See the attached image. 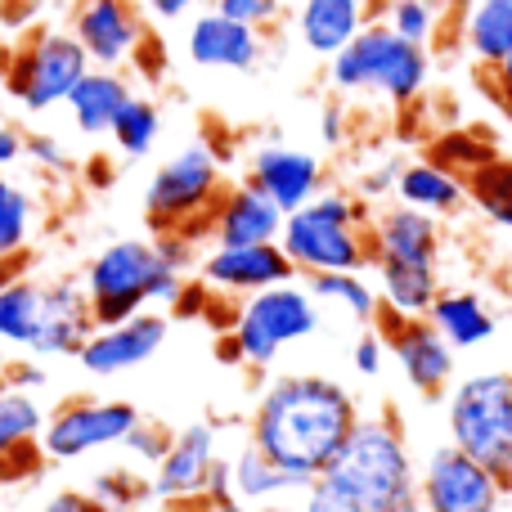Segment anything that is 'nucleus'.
Returning a JSON list of instances; mask_svg holds the SVG:
<instances>
[{"label": "nucleus", "instance_id": "obj_26", "mask_svg": "<svg viewBox=\"0 0 512 512\" xmlns=\"http://www.w3.org/2000/svg\"><path fill=\"white\" fill-rule=\"evenodd\" d=\"M378 297L382 310L405 319H427L432 301L441 297V265H409V261H378Z\"/></svg>", "mask_w": 512, "mask_h": 512}, {"label": "nucleus", "instance_id": "obj_13", "mask_svg": "<svg viewBox=\"0 0 512 512\" xmlns=\"http://www.w3.org/2000/svg\"><path fill=\"white\" fill-rule=\"evenodd\" d=\"M243 180H248L252 189H261L283 216H292L328 189V167H324V158H315L310 149L274 140V144H261V149L248 153V176Z\"/></svg>", "mask_w": 512, "mask_h": 512}, {"label": "nucleus", "instance_id": "obj_22", "mask_svg": "<svg viewBox=\"0 0 512 512\" xmlns=\"http://www.w3.org/2000/svg\"><path fill=\"white\" fill-rule=\"evenodd\" d=\"M369 23L373 0H297V14H292L297 41L324 63L342 54Z\"/></svg>", "mask_w": 512, "mask_h": 512}, {"label": "nucleus", "instance_id": "obj_9", "mask_svg": "<svg viewBox=\"0 0 512 512\" xmlns=\"http://www.w3.org/2000/svg\"><path fill=\"white\" fill-rule=\"evenodd\" d=\"M86 72H90V59L77 45V36L59 32V27H45V32L27 36L18 50H9L0 86L27 113H50V108L68 104V95L77 90V81Z\"/></svg>", "mask_w": 512, "mask_h": 512}, {"label": "nucleus", "instance_id": "obj_5", "mask_svg": "<svg viewBox=\"0 0 512 512\" xmlns=\"http://www.w3.org/2000/svg\"><path fill=\"white\" fill-rule=\"evenodd\" d=\"M432 54L409 45L382 18H373L342 54L328 59V81L337 95H373L391 108H409L427 90Z\"/></svg>", "mask_w": 512, "mask_h": 512}, {"label": "nucleus", "instance_id": "obj_48", "mask_svg": "<svg viewBox=\"0 0 512 512\" xmlns=\"http://www.w3.org/2000/svg\"><path fill=\"white\" fill-rule=\"evenodd\" d=\"M207 504H225L234 499V481H230V459H216L212 463V477H207V490H203Z\"/></svg>", "mask_w": 512, "mask_h": 512}, {"label": "nucleus", "instance_id": "obj_49", "mask_svg": "<svg viewBox=\"0 0 512 512\" xmlns=\"http://www.w3.org/2000/svg\"><path fill=\"white\" fill-rule=\"evenodd\" d=\"M481 77L490 81V90H495V99H499V108L508 113V122H512V54L499 68H490V72H481Z\"/></svg>", "mask_w": 512, "mask_h": 512}, {"label": "nucleus", "instance_id": "obj_25", "mask_svg": "<svg viewBox=\"0 0 512 512\" xmlns=\"http://www.w3.org/2000/svg\"><path fill=\"white\" fill-rule=\"evenodd\" d=\"M135 86L122 68H90L86 77L77 81V90L68 95V113L77 122L81 135H108L126 104H131Z\"/></svg>", "mask_w": 512, "mask_h": 512}, {"label": "nucleus", "instance_id": "obj_29", "mask_svg": "<svg viewBox=\"0 0 512 512\" xmlns=\"http://www.w3.org/2000/svg\"><path fill=\"white\" fill-rule=\"evenodd\" d=\"M41 301H45V279L18 274V279L0 283V342L32 355L36 328H41Z\"/></svg>", "mask_w": 512, "mask_h": 512}, {"label": "nucleus", "instance_id": "obj_31", "mask_svg": "<svg viewBox=\"0 0 512 512\" xmlns=\"http://www.w3.org/2000/svg\"><path fill=\"white\" fill-rule=\"evenodd\" d=\"M306 288H310V297L315 301H328V306L346 310L360 328H369L373 319H378V310H382L378 288H373L360 270H351V274H310Z\"/></svg>", "mask_w": 512, "mask_h": 512}, {"label": "nucleus", "instance_id": "obj_6", "mask_svg": "<svg viewBox=\"0 0 512 512\" xmlns=\"http://www.w3.org/2000/svg\"><path fill=\"white\" fill-rule=\"evenodd\" d=\"M445 427L454 450L481 463L499 490L512 495V373L481 369L454 382L445 396Z\"/></svg>", "mask_w": 512, "mask_h": 512}, {"label": "nucleus", "instance_id": "obj_45", "mask_svg": "<svg viewBox=\"0 0 512 512\" xmlns=\"http://www.w3.org/2000/svg\"><path fill=\"white\" fill-rule=\"evenodd\" d=\"M153 243H158L162 261H167L176 274L198 270V261H203V256L194 252V239H185V234H153Z\"/></svg>", "mask_w": 512, "mask_h": 512}, {"label": "nucleus", "instance_id": "obj_35", "mask_svg": "<svg viewBox=\"0 0 512 512\" xmlns=\"http://www.w3.org/2000/svg\"><path fill=\"white\" fill-rule=\"evenodd\" d=\"M90 495L113 512H135L153 499V481L140 477V472H131V468H113V472H99V477L90 481Z\"/></svg>", "mask_w": 512, "mask_h": 512}, {"label": "nucleus", "instance_id": "obj_43", "mask_svg": "<svg viewBox=\"0 0 512 512\" xmlns=\"http://www.w3.org/2000/svg\"><path fill=\"white\" fill-rule=\"evenodd\" d=\"M382 360H387V342H382V333L378 328H360V337H355V346H351V364H355V373L360 378H378L382 373Z\"/></svg>", "mask_w": 512, "mask_h": 512}, {"label": "nucleus", "instance_id": "obj_38", "mask_svg": "<svg viewBox=\"0 0 512 512\" xmlns=\"http://www.w3.org/2000/svg\"><path fill=\"white\" fill-rule=\"evenodd\" d=\"M212 9L230 23L252 27V32H270L283 18V0H212Z\"/></svg>", "mask_w": 512, "mask_h": 512}, {"label": "nucleus", "instance_id": "obj_40", "mask_svg": "<svg viewBox=\"0 0 512 512\" xmlns=\"http://www.w3.org/2000/svg\"><path fill=\"white\" fill-rule=\"evenodd\" d=\"M23 158H32L36 167H45V171H72L68 149H63V140L50 131H23Z\"/></svg>", "mask_w": 512, "mask_h": 512}, {"label": "nucleus", "instance_id": "obj_30", "mask_svg": "<svg viewBox=\"0 0 512 512\" xmlns=\"http://www.w3.org/2000/svg\"><path fill=\"white\" fill-rule=\"evenodd\" d=\"M230 481H234V499H243L248 508L274 504V499L301 490L297 481H292L288 472H283L265 450H256L252 441H243V450L230 459Z\"/></svg>", "mask_w": 512, "mask_h": 512}, {"label": "nucleus", "instance_id": "obj_27", "mask_svg": "<svg viewBox=\"0 0 512 512\" xmlns=\"http://www.w3.org/2000/svg\"><path fill=\"white\" fill-rule=\"evenodd\" d=\"M32 225H36V198L0 171V283L18 279L27 270Z\"/></svg>", "mask_w": 512, "mask_h": 512}, {"label": "nucleus", "instance_id": "obj_46", "mask_svg": "<svg viewBox=\"0 0 512 512\" xmlns=\"http://www.w3.org/2000/svg\"><path fill=\"white\" fill-rule=\"evenodd\" d=\"M131 68L140 72V77H149V86H153V81H162V72H167V50H162V41H158L153 32L144 36L140 45H135Z\"/></svg>", "mask_w": 512, "mask_h": 512}, {"label": "nucleus", "instance_id": "obj_12", "mask_svg": "<svg viewBox=\"0 0 512 512\" xmlns=\"http://www.w3.org/2000/svg\"><path fill=\"white\" fill-rule=\"evenodd\" d=\"M504 490L481 463L459 454L450 441L418 463V508L423 512H499Z\"/></svg>", "mask_w": 512, "mask_h": 512}, {"label": "nucleus", "instance_id": "obj_21", "mask_svg": "<svg viewBox=\"0 0 512 512\" xmlns=\"http://www.w3.org/2000/svg\"><path fill=\"white\" fill-rule=\"evenodd\" d=\"M283 221L288 216L261 194L248 180L225 189L221 207L212 216V248H261V243H279Z\"/></svg>", "mask_w": 512, "mask_h": 512}, {"label": "nucleus", "instance_id": "obj_10", "mask_svg": "<svg viewBox=\"0 0 512 512\" xmlns=\"http://www.w3.org/2000/svg\"><path fill=\"white\" fill-rule=\"evenodd\" d=\"M140 409L131 400H104V396H68L45 414L41 427V450L50 463H77L95 450H113L126 441Z\"/></svg>", "mask_w": 512, "mask_h": 512}, {"label": "nucleus", "instance_id": "obj_34", "mask_svg": "<svg viewBox=\"0 0 512 512\" xmlns=\"http://www.w3.org/2000/svg\"><path fill=\"white\" fill-rule=\"evenodd\" d=\"M41 427H45V409L36 396L27 391H0V463L27 441H41Z\"/></svg>", "mask_w": 512, "mask_h": 512}, {"label": "nucleus", "instance_id": "obj_14", "mask_svg": "<svg viewBox=\"0 0 512 512\" xmlns=\"http://www.w3.org/2000/svg\"><path fill=\"white\" fill-rule=\"evenodd\" d=\"M68 32L86 50L90 68H126L135 45L149 36V23L140 0H77Z\"/></svg>", "mask_w": 512, "mask_h": 512}, {"label": "nucleus", "instance_id": "obj_53", "mask_svg": "<svg viewBox=\"0 0 512 512\" xmlns=\"http://www.w3.org/2000/svg\"><path fill=\"white\" fill-rule=\"evenodd\" d=\"M212 512H252L243 499H225V504H212Z\"/></svg>", "mask_w": 512, "mask_h": 512}, {"label": "nucleus", "instance_id": "obj_20", "mask_svg": "<svg viewBox=\"0 0 512 512\" xmlns=\"http://www.w3.org/2000/svg\"><path fill=\"white\" fill-rule=\"evenodd\" d=\"M185 50L198 68H212V72H256L265 59V32H252L243 23H230L221 18L216 9L198 14L189 23L185 36Z\"/></svg>", "mask_w": 512, "mask_h": 512}, {"label": "nucleus", "instance_id": "obj_2", "mask_svg": "<svg viewBox=\"0 0 512 512\" xmlns=\"http://www.w3.org/2000/svg\"><path fill=\"white\" fill-rule=\"evenodd\" d=\"M189 279L194 274H176L162 261L153 239H113L108 248L90 256L86 274H81V288L90 297L95 328H108V324H122V319H135L149 306L176 310Z\"/></svg>", "mask_w": 512, "mask_h": 512}, {"label": "nucleus", "instance_id": "obj_24", "mask_svg": "<svg viewBox=\"0 0 512 512\" xmlns=\"http://www.w3.org/2000/svg\"><path fill=\"white\" fill-rule=\"evenodd\" d=\"M427 319L436 324V333L454 346V351H477L499 333V315L477 288H441V297L432 301Z\"/></svg>", "mask_w": 512, "mask_h": 512}, {"label": "nucleus", "instance_id": "obj_17", "mask_svg": "<svg viewBox=\"0 0 512 512\" xmlns=\"http://www.w3.org/2000/svg\"><path fill=\"white\" fill-rule=\"evenodd\" d=\"M297 270L283 256L279 243H261V248H212L198 261V283L212 292H230V297H256L265 288L292 283Z\"/></svg>", "mask_w": 512, "mask_h": 512}, {"label": "nucleus", "instance_id": "obj_52", "mask_svg": "<svg viewBox=\"0 0 512 512\" xmlns=\"http://www.w3.org/2000/svg\"><path fill=\"white\" fill-rule=\"evenodd\" d=\"M324 140L328 144H342L346 140V131H342V108H324Z\"/></svg>", "mask_w": 512, "mask_h": 512}, {"label": "nucleus", "instance_id": "obj_3", "mask_svg": "<svg viewBox=\"0 0 512 512\" xmlns=\"http://www.w3.org/2000/svg\"><path fill=\"white\" fill-rule=\"evenodd\" d=\"M373 203H364L351 189L328 185L315 203L292 212L283 221L279 248L297 274H351L373 265Z\"/></svg>", "mask_w": 512, "mask_h": 512}, {"label": "nucleus", "instance_id": "obj_11", "mask_svg": "<svg viewBox=\"0 0 512 512\" xmlns=\"http://www.w3.org/2000/svg\"><path fill=\"white\" fill-rule=\"evenodd\" d=\"M373 328L387 342V355L400 364L405 382L418 391L423 400H445L454 387V364H459V351L436 333L432 319H405L391 315V310H378Z\"/></svg>", "mask_w": 512, "mask_h": 512}, {"label": "nucleus", "instance_id": "obj_1", "mask_svg": "<svg viewBox=\"0 0 512 512\" xmlns=\"http://www.w3.org/2000/svg\"><path fill=\"white\" fill-rule=\"evenodd\" d=\"M360 400L328 373H283L265 382L248 418V441L265 450L301 490L319 481L342 454Z\"/></svg>", "mask_w": 512, "mask_h": 512}, {"label": "nucleus", "instance_id": "obj_23", "mask_svg": "<svg viewBox=\"0 0 512 512\" xmlns=\"http://www.w3.org/2000/svg\"><path fill=\"white\" fill-rule=\"evenodd\" d=\"M396 203L436 216V221H454V216L468 212V180L432 158L405 162L396 180Z\"/></svg>", "mask_w": 512, "mask_h": 512}, {"label": "nucleus", "instance_id": "obj_33", "mask_svg": "<svg viewBox=\"0 0 512 512\" xmlns=\"http://www.w3.org/2000/svg\"><path fill=\"white\" fill-rule=\"evenodd\" d=\"M463 180H468V203L499 230H512V158H490Z\"/></svg>", "mask_w": 512, "mask_h": 512}, {"label": "nucleus", "instance_id": "obj_15", "mask_svg": "<svg viewBox=\"0 0 512 512\" xmlns=\"http://www.w3.org/2000/svg\"><path fill=\"white\" fill-rule=\"evenodd\" d=\"M167 333H171V319L162 310H140L135 319L95 328L86 337V346L77 351V364L90 378H117V373H131L140 364H149L167 346Z\"/></svg>", "mask_w": 512, "mask_h": 512}, {"label": "nucleus", "instance_id": "obj_54", "mask_svg": "<svg viewBox=\"0 0 512 512\" xmlns=\"http://www.w3.org/2000/svg\"><path fill=\"white\" fill-rule=\"evenodd\" d=\"M252 512H292V508H283V504H261V508H252Z\"/></svg>", "mask_w": 512, "mask_h": 512}, {"label": "nucleus", "instance_id": "obj_37", "mask_svg": "<svg viewBox=\"0 0 512 512\" xmlns=\"http://www.w3.org/2000/svg\"><path fill=\"white\" fill-rule=\"evenodd\" d=\"M176 445V427L171 423H162V418H140V423L126 432V441H122V450L131 454L140 468H158L162 459H167V450Z\"/></svg>", "mask_w": 512, "mask_h": 512}, {"label": "nucleus", "instance_id": "obj_56", "mask_svg": "<svg viewBox=\"0 0 512 512\" xmlns=\"http://www.w3.org/2000/svg\"><path fill=\"white\" fill-rule=\"evenodd\" d=\"M0 391H5V360H0Z\"/></svg>", "mask_w": 512, "mask_h": 512}, {"label": "nucleus", "instance_id": "obj_18", "mask_svg": "<svg viewBox=\"0 0 512 512\" xmlns=\"http://www.w3.org/2000/svg\"><path fill=\"white\" fill-rule=\"evenodd\" d=\"M90 333H95V319H90V297H86V288H81V279H72V274L45 279L41 328H36V342H32L36 360L77 355Z\"/></svg>", "mask_w": 512, "mask_h": 512}, {"label": "nucleus", "instance_id": "obj_47", "mask_svg": "<svg viewBox=\"0 0 512 512\" xmlns=\"http://www.w3.org/2000/svg\"><path fill=\"white\" fill-rule=\"evenodd\" d=\"M41 512H113V508H104L90 490H59V495L45 499Z\"/></svg>", "mask_w": 512, "mask_h": 512}, {"label": "nucleus", "instance_id": "obj_32", "mask_svg": "<svg viewBox=\"0 0 512 512\" xmlns=\"http://www.w3.org/2000/svg\"><path fill=\"white\" fill-rule=\"evenodd\" d=\"M108 135H113V144H117V153H122V158H149V153L158 149V140H162V108H158V99L135 90L131 104L117 113V122H113V131H108Z\"/></svg>", "mask_w": 512, "mask_h": 512}, {"label": "nucleus", "instance_id": "obj_16", "mask_svg": "<svg viewBox=\"0 0 512 512\" xmlns=\"http://www.w3.org/2000/svg\"><path fill=\"white\" fill-rule=\"evenodd\" d=\"M221 459V427L198 418V423L176 427V445L167 459L153 468V499L158 504H185V499H203L212 463Z\"/></svg>", "mask_w": 512, "mask_h": 512}, {"label": "nucleus", "instance_id": "obj_41", "mask_svg": "<svg viewBox=\"0 0 512 512\" xmlns=\"http://www.w3.org/2000/svg\"><path fill=\"white\" fill-rule=\"evenodd\" d=\"M301 512H369L360 504V499H351L342 486H333L328 477L310 481L306 486V504H301Z\"/></svg>", "mask_w": 512, "mask_h": 512}, {"label": "nucleus", "instance_id": "obj_36", "mask_svg": "<svg viewBox=\"0 0 512 512\" xmlns=\"http://www.w3.org/2000/svg\"><path fill=\"white\" fill-rule=\"evenodd\" d=\"M382 23L396 36H405L409 45H423L427 50V41H432L436 27H441V9H436V0H387Z\"/></svg>", "mask_w": 512, "mask_h": 512}, {"label": "nucleus", "instance_id": "obj_39", "mask_svg": "<svg viewBox=\"0 0 512 512\" xmlns=\"http://www.w3.org/2000/svg\"><path fill=\"white\" fill-rule=\"evenodd\" d=\"M45 463H50V459H45L41 441L18 445V450L0 463V486H27V481H36L45 472Z\"/></svg>", "mask_w": 512, "mask_h": 512}, {"label": "nucleus", "instance_id": "obj_42", "mask_svg": "<svg viewBox=\"0 0 512 512\" xmlns=\"http://www.w3.org/2000/svg\"><path fill=\"white\" fill-rule=\"evenodd\" d=\"M400 167H405L400 158H391V162H373V167H364L360 189H355V194H360L364 203H382V198H396Z\"/></svg>", "mask_w": 512, "mask_h": 512}, {"label": "nucleus", "instance_id": "obj_51", "mask_svg": "<svg viewBox=\"0 0 512 512\" xmlns=\"http://www.w3.org/2000/svg\"><path fill=\"white\" fill-rule=\"evenodd\" d=\"M23 158V131L14 122H0V171H9Z\"/></svg>", "mask_w": 512, "mask_h": 512}, {"label": "nucleus", "instance_id": "obj_19", "mask_svg": "<svg viewBox=\"0 0 512 512\" xmlns=\"http://www.w3.org/2000/svg\"><path fill=\"white\" fill-rule=\"evenodd\" d=\"M373 265L378 261H409V265H441L445 252V230L436 216L414 212L405 203H387L373 212Z\"/></svg>", "mask_w": 512, "mask_h": 512}, {"label": "nucleus", "instance_id": "obj_8", "mask_svg": "<svg viewBox=\"0 0 512 512\" xmlns=\"http://www.w3.org/2000/svg\"><path fill=\"white\" fill-rule=\"evenodd\" d=\"M315 333H319V301L310 297V288L297 279L248 297L230 328L243 369H270L283 346L306 342V337H315Z\"/></svg>", "mask_w": 512, "mask_h": 512}, {"label": "nucleus", "instance_id": "obj_4", "mask_svg": "<svg viewBox=\"0 0 512 512\" xmlns=\"http://www.w3.org/2000/svg\"><path fill=\"white\" fill-rule=\"evenodd\" d=\"M324 477L342 486L351 499H360L369 512H391L418 499V463L409 454L405 427L391 409L360 414V423L351 427L342 454Z\"/></svg>", "mask_w": 512, "mask_h": 512}, {"label": "nucleus", "instance_id": "obj_57", "mask_svg": "<svg viewBox=\"0 0 512 512\" xmlns=\"http://www.w3.org/2000/svg\"><path fill=\"white\" fill-rule=\"evenodd\" d=\"M0 90H5V86H0ZM0 104H5V95H0Z\"/></svg>", "mask_w": 512, "mask_h": 512}, {"label": "nucleus", "instance_id": "obj_7", "mask_svg": "<svg viewBox=\"0 0 512 512\" xmlns=\"http://www.w3.org/2000/svg\"><path fill=\"white\" fill-rule=\"evenodd\" d=\"M221 198V153L212 144H189L153 171L149 189H144V216H149L153 234H185V239L207 234L212 239V216Z\"/></svg>", "mask_w": 512, "mask_h": 512}, {"label": "nucleus", "instance_id": "obj_44", "mask_svg": "<svg viewBox=\"0 0 512 512\" xmlns=\"http://www.w3.org/2000/svg\"><path fill=\"white\" fill-rule=\"evenodd\" d=\"M45 382H50V373H45V364L36 360V355H18V360H5V387H9V391H27V396H36Z\"/></svg>", "mask_w": 512, "mask_h": 512}, {"label": "nucleus", "instance_id": "obj_28", "mask_svg": "<svg viewBox=\"0 0 512 512\" xmlns=\"http://www.w3.org/2000/svg\"><path fill=\"white\" fill-rule=\"evenodd\" d=\"M463 41L481 72L499 68L512 54V0H477L463 18Z\"/></svg>", "mask_w": 512, "mask_h": 512}, {"label": "nucleus", "instance_id": "obj_50", "mask_svg": "<svg viewBox=\"0 0 512 512\" xmlns=\"http://www.w3.org/2000/svg\"><path fill=\"white\" fill-rule=\"evenodd\" d=\"M140 9L144 14H153V18H162V23H176V18L194 14L198 0H140Z\"/></svg>", "mask_w": 512, "mask_h": 512}, {"label": "nucleus", "instance_id": "obj_55", "mask_svg": "<svg viewBox=\"0 0 512 512\" xmlns=\"http://www.w3.org/2000/svg\"><path fill=\"white\" fill-rule=\"evenodd\" d=\"M391 512H423V508H418V499H414V504H400V508H391Z\"/></svg>", "mask_w": 512, "mask_h": 512}]
</instances>
